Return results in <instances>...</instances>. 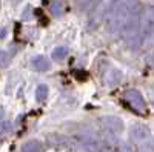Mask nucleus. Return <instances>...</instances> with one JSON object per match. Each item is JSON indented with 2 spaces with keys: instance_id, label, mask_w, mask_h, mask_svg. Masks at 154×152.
Listing matches in <instances>:
<instances>
[{
  "instance_id": "f257e3e1",
  "label": "nucleus",
  "mask_w": 154,
  "mask_h": 152,
  "mask_svg": "<svg viewBox=\"0 0 154 152\" xmlns=\"http://www.w3.org/2000/svg\"><path fill=\"white\" fill-rule=\"evenodd\" d=\"M103 124H105V128L109 132H112V134H120L122 129H123V124H122V121L117 117H105L103 118Z\"/></svg>"
},
{
  "instance_id": "f03ea898",
  "label": "nucleus",
  "mask_w": 154,
  "mask_h": 152,
  "mask_svg": "<svg viewBox=\"0 0 154 152\" xmlns=\"http://www.w3.org/2000/svg\"><path fill=\"white\" fill-rule=\"evenodd\" d=\"M32 68H34L35 71H48V69H49V63L46 61L45 57L38 55V57H35V58L32 60Z\"/></svg>"
},
{
  "instance_id": "7ed1b4c3",
  "label": "nucleus",
  "mask_w": 154,
  "mask_h": 152,
  "mask_svg": "<svg viewBox=\"0 0 154 152\" xmlns=\"http://www.w3.org/2000/svg\"><path fill=\"white\" fill-rule=\"evenodd\" d=\"M131 135L134 140H143V138L148 137V131L145 128H142V126H134L131 129Z\"/></svg>"
},
{
  "instance_id": "20e7f679",
  "label": "nucleus",
  "mask_w": 154,
  "mask_h": 152,
  "mask_svg": "<svg viewBox=\"0 0 154 152\" xmlns=\"http://www.w3.org/2000/svg\"><path fill=\"white\" fill-rule=\"evenodd\" d=\"M126 98L130 100V103H133L137 109H140V108L143 106V103H142V98H140V97H139V94H137V92H134V91L128 92V94H126Z\"/></svg>"
},
{
  "instance_id": "39448f33",
  "label": "nucleus",
  "mask_w": 154,
  "mask_h": 152,
  "mask_svg": "<svg viewBox=\"0 0 154 152\" xmlns=\"http://www.w3.org/2000/svg\"><path fill=\"white\" fill-rule=\"evenodd\" d=\"M22 152H40V145L37 142H29L22 148Z\"/></svg>"
},
{
  "instance_id": "423d86ee",
  "label": "nucleus",
  "mask_w": 154,
  "mask_h": 152,
  "mask_svg": "<svg viewBox=\"0 0 154 152\" xmlns=\"http://www.w3.org/2000/svg\"><path fill=\"white\" fill-rule=\"evenodd\" d=\"M66 54H68L66 48H57V49H54V52H53V58L56 61H60V60H63L66 57Z\"/></svg>"
},
{
  "instance_id": "0eeeda50",
  "label": "nucleus",
  "mask_w": 154,
  "mask_h": 152,
  "mask_svg": "<svg viewBox=\"0 0 154 152\" xmlns=\"http://www.w3.org/2000/svg\"><path fill=\"white\" fill-rule=\"evenodd\" d=\"M48 97V88L45 86V85H40V86H38L37 88V91H35V98L37 100H45Z\"/></svg>"
}]
</instances>
